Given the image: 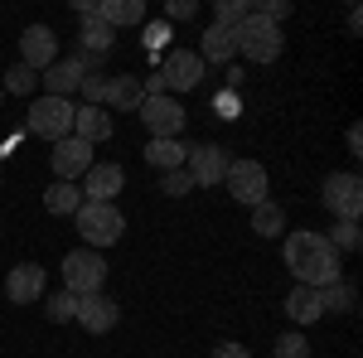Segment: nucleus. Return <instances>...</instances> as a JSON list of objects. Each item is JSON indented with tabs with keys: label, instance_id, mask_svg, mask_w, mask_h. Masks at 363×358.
Instances as JSON below:
<instances>
[{
	"label": "nucleus",
	"instance_id": "dca6fc26",
	"mask_svg": "<svg viewBox=\"0 0 363 358\" xmlns=\"http://www.w3.org/2000/svg\"><path fill=\"white\" fill-rule=\"evenodd\" d=\"M5 296L15 305H29L44 296V267L39 262H20V267H10V276H5Z\"/></svg>",
	"mask_w": 363,
	"mask_h": 358
},
{
	"label": "nucleus",
	"instance_id": "cd10ccee",
	"mask_svg": "<svg viewBox=\"0 0 363 358\" xmlns=\"http://www.w3.org/2000/svg\"><path fill=\"white\" fill-rule=\"evenodd\" d=\"M39 87V73L34 68H25V63H15L10 73H5V83H0V92H15V97H29Z\"/></svg>",
	"mask_w": 363,
	"mask_h": 358
},
{
	"label": "nucleus",
	"instance_id": "4468645a",
	"mask_svg": "<svg viewBox=\"0 0 363 358\" xmlns=\"http://www.w3.org/2000/svg\"><path fill=\"white\" fill-rule=\"evenodd\" d=\"M73 320H78L87 334H107V330H116V320H121V305L97 291V296H83V301H78V315H73Z\"/></svg>",
	"mask_w": 363,
	"mask_h": 358
},
{
	"label": "nucleus",
	"instance_id": "7c9ffc66",
	"mask_svg": "<svg viewBox=\"0 0 363 358\" xmlns=\"http://www.w3.org/2000/svg\"><path fill=\"white\" fill-rule=\"evenodd\" d=\"M359 242H363L359 223H335V237H330V247H335V252H359Z\"/></svg>",
	"mask_w": 363,
	"mask_h": 358
},
{
	"label": "nucleus",
	"instance_id": "423d86ee",
	"mask_svg": "<svg viewBox=\"0 0 363 358\" xmlns=\"http://www.w3.org/2000/svg\"><path fill=\"white\" fill-rule=\"evenodd\" d=\"M136 111H140V126L150 131V140H179V131H184L179 97H145Z\"/></svg>",
	"mask_w": 363,
	"mask_h": 358
},
{
	"label": "nucleus",
	"instance_id": "f257e3e1",
	"mask_svg": "<svg viewBox=\"0 0 363 358\" xmlns=\"http://www.w3.org/2000/svg\"><path fill=\"white\" fill-rule=\"evenodd\" d=\"M286 267L296 276V286H315V291L344 276L339 272V252L330 247V237L325 233H310V228L286 237Z\"/></svg>",
	"mask_w": 363,
	"mask_h": 358
},
{
	"label": "nucleus",
	"instance_id": "9b49d317",
	"mask_svg": "<svg viewBox=\"0 0 363 358\" xmlns=\"http://www.w3.org/2000/svg\"><path fill=\"white\" fill-rule=\"evenodd\" d=\"M228 150L223 145H189V160H184V169H189V179L194 184H218L228 174Z\"/></svg>",
	"mask_w": 363,
	"mask_h": 358
},
{
	"label": "nucleus",
	"instance_id": "6ab92c4d",
	"mask_svg": "<svg viewBox=\"0 0 363 358\" xmlns=\"http://www.w3.org/2000/svg\"><path fill=\"white\" fill-rule=\"evenodd\" d=\"M73 136L97 145V140L112 136V116H102V107H78L73 111Z\"/></svg>",
	"mask_w": 363,
	"mask_h": 358
},
{
	"label": "nucleus",
	"instance_id": "473e14b6",
	"mask_svg": "<svg viewBox=\"0 0 363 358\" xmlns=\"http://www.w3.org/2000/svg\"><path fill=\"white\" fill-rule=\"evenodd\" d=\"M78 92H83V107H102V97H107V78H102V73H87Z\"/></svg>",
	"mask_w": 363,
	"mask_h": 358
},
{
	"label": "nucleus",
	"instance_id": "aec40b11",
	"mask_svg": "<svg viewBox=\"0 0 363 358\" xmlns=\"http://www.w3.org/2000/svg\"><path fill=\"white\" fill-rule=\"evenodd\" d=\"M97 20L107 29L140 25V20H145V5H140V0H97Z\"/></svg>",
	"mask_w": 363,
	"mask_h": 358
},
{
	"label": "nucleus",
	"instance_id": "9d476101",
	"mask_svg": "<svg viewBox=\"0 0 363 358\" xmlns=\"http://www.w3.org/2000/svg\"><path fill=\"white\" fill-rule=\"evenodd\" d=\"M160 78H165V92H194L199 78H203V58L189 54V49H174V54H165Z\"/></svg>",
	"mask_w": 363,
	"mask_h": 358
},
{
	"label": "nucleus",
	"instance_id": "1a4fd4ad",
	"mask_svg": "<svg viewBox=\"0 0 363 358\" xmlns=\"http://www.w3.org/2000/svg\"><path fill=\"white\" fill-rule=\"evenodd\" d=\"M325 208H330L339 223H359V213H363L359 174H330V179H325Z\"/></svg>",
	"mask_w": 363,
	"mask_h": 358
},
{
	"label": "nucleus",
	"instance_id": "7ed1b4c3",
	"mask_svg": "<svg viewBox=\"0 0 363 358\" xmlns=\"http://www.w3.org/2000/svg\"><path fill=\"white\" fill-rule=\"evenodd\" d=\"M73 102H68V97H49V92H44V97H34V102H29V131H34V136L39 140H68L73 136Z\"/></svg>",
	"mask_w": 363,
	"mask_h": 358
},
{
	"label": "nucleus",
	"instance_id": "2f4dec72",
	"mask_svg": "<svg viewBox=\"0 0 363 358\" xmlns=\"http://www.w3.org/2000/svg\"><path fill=\"white\" fill-rule=\"evenodd\" d=\"M277 358H310V344H306V334H301V330L281 334V339H277Z\"/></svg>",
	"mask_w": 363,
	"mask_h": 358
},
{
	"label": "nucleus",
	"instance_id": "e433bc0d",
	"mask_svg": "<svg viewBox=\"0 0 363 358\" xmlns=\"http://www.w3.org/2000/svg\"><path fill=\"white\" fill-rule=\"evenodd\" d=\"M213 358H252V354L242 349V344H218V349H213Z\"/></svg>",
	"mask_w": 363,
	"mask_h": 358
},
{
	"label": "nucleus",
	"instance_id": "a211bd4d",
	"mask_svg": "<svg viewBox=\"0 0 363 358\" xmlns=\"http://www.w3.org/2000/svg\"><path fill=\"white\" fill-rule=\"evenodd\" d=\"M199 58H203V63H233V58H238V34L208 25L203 29V44H199Z\"/></svg>",
	"mask_w": 363,
	"mask_h": 358
},
{
	"label": "nucleus",
	"instance_id": "2eb2a0df",
	"mask_svg": "<svg viewBox=\"0 0 363 358\" xmlns=\"http://www.w3.org/2000/svg\"><path fill=\"white\" fill-rule=\"evenodd\" d=\"M126 184V169L121 165H92L83 174V203H112Z\"/></svg>",
	"mask_w": 363,
	"mask_h": 358
},
{
	"label": "nucleus",
	"instance_id": "f704fd0d",
	"mask_svg": "<svg viewBox=\"0 0 363 358\" xmlns=\"http://www.w3.org/2000/svg\"><path fill=\"white\" fill-rule=\"evenodd\" d=\"M165 15H169V20H194V15H199V5H194V0H169V5H165Z\"/></svg>",
	"mask_w": 363,
	"mask_h": 358
},
{
	"label": "nucleus",
	"instance_id": "6e6552de",
	"mask_svg": "<svg viewBox=\"0 0 363 358\" xmlns=\"http://www.w3.org/2000/svg\"><path fill=\"white\" fill-rule=\"evenodd\" d=\"M228 194L238 198V203H247V208H257V203H267V169L257 165V160H233L223 174Z\"/></svg>",
	"mask_w": 363,
	"mask_h": 358
},
{
	"label": "nucleus",
	"instance_id": "c756f323",
	"mask_svg": "<svg viewBox=\"0 0 363 358\" xmlns=\"http://www.w3.org/2000/svg\"><path fill=\"white\" fill-rule=\"evenodd\" d=\"M73 315H78V296H68V291L49 296V320H54V325H68Z\"/></svg>",
	"mask_w": 363,
	"mask_h": 358
},
{
	"label": "nucleus",
	"instance_id": "393cba45",
	"mask_svg": "<svg viewBox=\"0 0 363 358\" xmlns=\"http://www.w3.org/2000/svg\"><path fill=\"white\" fill-rule=\"evenodd\" d=\"M252 15H257V5H252V0H218V5H213V25L228 29V34H238Z\"/></svg>",
	"mask_w": 363,
	"mask_h": 358
},
{
	"label": "nucleus",
	"instance_id": "bb28decb",
	"mask_svg": "<svg viewBox=\"0 0 363 358\" xmlns=\"http://www.w3.org/2000/svg\"><path fill=\"white\" fill-rule=\"evenodd\" d=\"M252 233H257V237H277V233H286V213H281L272 198L252 208Z\"/></svg>",
	"mask_w": 363,
	"mask_h": 358
},
{
	"label": "nucleus",
	"instance_id": "c9c22d12",
	"mask_svg": "<svg viewBox=\"0 0 363 358\" xmlns=\"http://www.w3.org/2000/svg\"><path fill=\"white\" fill-rule=\"evenodd\" d=\"M150 49H165L169 44V25H150V39H145Z\"/></svg>",
	"mask_w": 363,
	"mask_h": 358
},
{
	"label": "nucleus",
	"instance_id": "72a5a7b5",
	"mask_svg": "<svg viewBox=\"0 0 363 358\" xmlns=\"http://www.w3.org/2000/svg\"><path fill=\"white\" fill-rule=\"evenodd\" d=\"M257 15H262V20H272V25H281V20L291 15V5H286V0H262V5H257Z\"/></svg>",
	"mask_w": 363,
	"mask_h": 358
},
{
	"label": "nucleus",
	"instance_id": "4be33fe9",
	"mask_svg": "<svg viewBox=\"0 0 363 358\" xmlns=\"http://www.w3.org/2000/svg\"><path fill=\"white\" fill-rule=\"evenodd\" d=\"M286 315L296 320V325H315L325 310H320V291L315 286H291V296H286Z\"/></svg>",
	"mask_w": 363,
	"mask_h": 358
},
{
	"label": "nucleus",
	"instance_id": "5701e85b",
	"mask_svg": "<svg viewBox=\"0 0 363 358\" xmlns=\"http://www.w3.org/2000/svg\"><path fill=\"white\" fill-rule=\"evenodd\" d=\"M145 160L160 169V174H165V169H184L189 145H184V140H150V145H145Z\"/></svg>",
	"mask_w": 363,
	"mask_h": 358
},
{
	"label": "nucleus",
	"instance_id": "39448f33",
	"mask_svg": "<svg viewBox=\"0 0 363 358\" xmlns=\"http://www.w3.org/2000/svg\"><path fill=\"white\" fill-rule=\"evenodd\" d=\"M281 49H286V34H281V25L262 20V15H252L247 25L238 29V54L247 58V63H277Z\"/></svg>",
	"mask_w": 363,
	"mask_h": 358
},
{
	"label": "nucleus",
	"instance_id": "4c0bfd02",
	"mask_svg": "<svg viewBox=\"0 0 363 358\" xmlns=\"http://www.w3.org/2000/svg\"><path fill=\"white\" fill-rule=\"evenodd\" d=\"M0 102H5V92H0Z\"/></svg>",
	"mask_w": 363,
	"mask_h": 358
},
{
	"label": "nucleus",
	"instance_id": "b1692460",
	"mask_svg": "<svg viewBox=\"0 0 363 358\" xmlns=\"http://www.w3.org/2000/svg\"><path fill=\"white\" fill-rule=\"evenodd\" d=\"M107 107L116 111H136L145 102V92H140V78H107V97H102Z\"/></svg>",
	"mask_w": 363,
	"mask_h": 358
},
{
	"label": "nucleus",
	"instance_id": "ddd939ff",
	"mask_svg": "<svg viewBox=\"0 0 363 358\" xmlns=\"http://www.w3.org/2000/svg\"><path fill=\"white\" fill-rule=\"evenodd\" d=\"M54 58H58V39H54L49 25H29L25 34H20V63H25V68L39 73V68H49Z\"/></svg>",
	"mask_w": 363,
	"mask_h": 358
},
{
	"label": "nucleus",
	"instance_id": "f3484780",
	"mask_svg": "<svg viewBox=\"0 0 363 358\" xmlns=\"http://www.w3.org/2000/svg\"><path fill=\"white\" fill-rule=\"evenodd\" d=\"M78 15H83V34H78L83 49L87 54H107L112 39H116V29H107L102 20H97V5H92V0H78Z\"/></svg>",
	"mask_w": 363,
	"mask_h": 358
},
{
	"label": "nucleus",
	"instance_id": "20e7f679",
	"mask_svg": "<svg viewBox=\"0 0 363 358\" xmlns=\"http://www.w3.org/2000/svg\"><path fill=\"white\" fill-rule=\"evenodd\" d=\"M102 281H107V262H102V252L78 247V252L63 257V291H68V296H78V301H83V296H97Z\"/></svg>",
	"mask_w": 363,
	"mask_h": 358
},
{
	"label": "nucleus",
	"instance_id": "f03ea898",
	"mask_svg": "<svg viewBox=\"0 0 363 358\" xmlns=\"http://www.w3.org/2000/svg\"><path fill=\"white\" fill-rule=\"evenodd\" d=\"M73 223H78V233H83V242L92 252L121 242V233H126V213H121L116 203H83V208L73 213Z\"/></svg>",
	"mask_w": 363,
	"mask_h": 358
},
{
	"label": "nucleus",
	"instance_id": "c85d7f7f",
	"mask_svg": "<svg viewBox=\"0 0 363 358\" xmlns=\"http://www.w3.org/2000/svg\"><path fill=\"white\" fill-rule=\"evenodd\" d=\"M189 189H194L189 169H165V174H160V194H169V198H184Z\"/></svg>",
	"mask_w": 363,
	"mask_h": 358
},
{
	"label": "nucleus",
	"instance_id": "a878e982",
	"mask_svg": "<svg viewBox=\"0 0 363 358\" xmlns=\"http://www.w3.org/2000/svg\"><path fill=\"white\" fill-rule=\"evenodd\" d=\"M359 305V296H354V286L339 276V281H330V286H320V310H339V315H349Z\"/></svg>",
	"mask_w": 363,
	"mask_h": 358
},
{
	"label": "nucleus",
	"instance_id": "0eeeda50",
	"mask_svg": "<svg viewBox=\"0 0 363 358\" xmlns=\"http://www.w3.org/2000/svg\"><path fill=\"white\" fill-rule=\"evenodd\" d=\"M87 73H97V58L92 54H68V58H54L39 83L49 87V97H73V92L83 87Z\"/></svg>",
	"mask_w": 363,
	"mask_h": 358
},
{
	"label": "nucleus",
	"instance_id": "412c9836",
	"mask_svg": "<svg viewBox=\"0 0 363 358\" xmlns=\"http://www.w3.org/2000/svg\"><path fill=\"white\" fill-rule=\"evenodd\" d=\"M44 208L58 213V218H73V213L83 208V189H78V184H68V179H54V184L44 189Z\"/></svg>",
	"mask_w": 363,
	"mask_h": 358
},
{
	"label": "nucleus",
	"instance_id": "f8f14e48",
	"mask_svg": "<svg viewBox=\"0 0 363 358\" xmlns=\"http://www.w3.org/2000/svg\"><path fill=\"white\" fill-rule=\"evenodd\" d=\"M49 165H54L58 179H68V184H73L78 174H87V169H92V145H87V140H78V136L58 140L54 155H49Z\"/></svg>",
	"mask_w": 363,
	"mask_h": 358
}]
</instances>
